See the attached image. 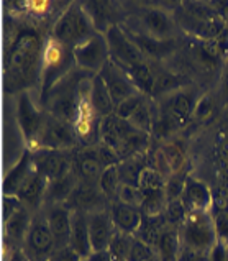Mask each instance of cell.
<instances>
[{
  "mask_svg": "<svg viewBox=\"0 0 228 261\" xmlns=\"http://www.w3.org/2000/svg\"><path fill=\"white\" fill-rule=\"evenodd\" d=\"M209 261H228V243L218 240L209 251Z\"/></svg>",
  "mask_w": 228,
  "mask_h": 261,
  "instance_id": "46",
  "label": "cell"
},
{
  "mask_svg": "<svg viewBox=\"0 0 228 261\" xmlns=\"http://www.w3.org/2000/svg\"><path fill=\"white\" fill-rule=\"evenodd\" d=\"M133 128L135 126L128 120H123V118L117 117L115 114L104 117L100 118L99 123V143L110 148V150H113L119 154L125 140L128 138Z\"/></svg>",
  "mask_w": 228,
  "mask_h": 261,
  "instance_id": "16",
  "label": "cell"
},
{
  "mask_svg": "<svg viewBox=\"0 0 228 261\" xmlns=\"http://www.w3.org/2000/svg\"><path fill=\"white\" fill-rule=\"evenodd\" d=\"M127 74L130 76L131 83L135 84L136 91L143 95H153L154 91V81H156V74H154L153 66L145 61V63H139L133 68L127 69Z\"/></svg>",
  "mask_w": 228,
  "mask_h": 261,
  "instance_id": "32",
  "label": "cell"
},
{
  "mask_svg": "<svg viewBox=\"0 0 228 261\" xmlns=\"http://www.w3.org/2000/svg\"><path fill=\"white\" fill-rule=\"evenodd\" d=\"M159 261H178L181 255V235L179 228L167 227L156 245Z\"/></svg>",
  "mask_w": 228,
  "mask_h": 261,
  "instance_id": "31",
  "label": "cell"
},
{
  "mask_svg": "<svg viewBox=\"0 0 228 261\" xmlns=\"http://www.w3.org/2000/svg\"><path fill=\"white\" fill-rule=\"evenodd\" d=\"M161 151L166 156V161L169 168H171V173H181V169L184 166V160H186L184 148L178 143H167L166 146H163Z\"/></svg>",
  "mask_w": 228,
  "mask_h": 261,
  "instance_id": "41",
  "label": "cell"
},
{
  "mask_svg": "<svg viewBox=\"0 0 228 261\" xmlns=\"http://www.w3.org/2000/svg\"><path fill=\"white\" fill-rule=\"evenodd\" d=\"M146 100H148V97L138 92V94H135V95L128 97V99H125L123 102H120L119 106L115 107V112H113V114H115L117 117L123 118V120H130V118L135 115V112H136L139 107H141Z\"/></svg>",
  "mask_w": 228,
  "mask_h": 261,
  "instance_id": "39",
  "label": "cell"
},
{
  "mask_svg": "<svg viewBox=\"0 0 228 261\" xmlns=\"http://www.w3.org/2000/svg\"><path fill=\"white\" fill-rule=\"evenodd\" d=\"M117 200L125 205L130 207H136L141 211V204H143V191L133 184H122L119 194H117Z\"/></svg>",
  "mask_w": 228,
  "mask_h": 261,
  "instance_id": "40",
  "label": "cell"
},
{
  "mask_svg": "<svg viewBox=\"0 0 228 261\" xmlns=\"http://www.w3.org/2000/svg\"><path fill=\"white\" fill-rule=\"evenodd\" d=\"M48 261H49V259H48Z\"/></svg>",
  "mask_w": 228,
  "mask_h": 261,
  "instance_id": "53",
  "label": "cell"
},
{
  "mask_svg": "<svg viewBox=\"0 0 228 261\" xmlns=\"http://www.w3.org/2000/svg\"><path fill=\"white\" fill-rule=\"evenodd\" d=\"M89 219V237H91V247L92 251H104L108 250L113 237L117 233V228L113 225V220L110 217L108 211H99L87 214Z\"/></svg>",
  "mask_w": 228,
  "mask_h": 261,
  "instance_id": "17",
  "label": "cell"
},
{
  "mask_svg": "<svg viewBox=\"0 0 228 261\" xmlns=\"http://www.w3.org/2000/svg\"><path fill=\"white\" fill-rule=\"evenodd\" d=\"M54 250V237L51 233L46 215L36 214L23 242V251L26 258L30 261H48Z\"/></svg>",
  "mask_w": 228,
  "mask_h": 261,
  "instance_id": "5",
  "label": "cell"
},
{
  "mask_svg": "<svg viewBox=\"0 0 228 261\" xmlns=\"http://www.w3.org/2000/svg\"><path fill=\"white\" fill-rule=\"evenodd\" d=\"M181 200L186 205L187 214L209 212V207L212 204V194L204 182L197 181L194 177H187Z\"/></svg>",
  "mask_w": 228,
  "mask_h": 261,
  "instance_id": "21",
  "label": "cell"
},
{
  "mask_svg": "<svg viewBox=\"0 0 228 261\" xmlns=\"http://www.w3.org/2000/svg\"><path fill=\"white\" fill-rule=\"evenodd\" d=\"M77 141L79 140L74 132V126L48 114L45 117V123H43L40 137L36 140L35 150H41L43 148V150L68 151L77 145Z\"/></svg>",
  "mask_w": 228,
  "mask_h": 261,
  "instance_id": "7",
  "label": "cell"
},
{
  "mask_svg": "<svg viewBox=\"0 0 228 261\" xmlns=\"http://www.w3.org/2000/svg\"><path fill=\"white\" fill-rule=\"evenodd\" d=\"M130 40L133 41L138 49L145 55V58L161 59L166 58L176 51V40H158L154 36L143 33V32H133V30H125Z\"/></svg>",
  "mask_w": 228,
  "mask_h": 261,
  "instance_id": "20",
  "label": "cell"
},
{
  "mask_svg": "<svg viewBox=\"0 0 228 261\" xmlns=\"http://www.w3.org/2000/svg\"><path fill=\"white\" fill-rule=\"evenodd\" d=\"M33 217L30 211L20 202L17 196H5L4 197V223L7 235L13 242H25L28 230H30Z\"/></svg>",
  "mask_w": 228,
  "mask_h": 261,
  "instance_id": "11",
  "label": "cell"
},
{
  "mask_svg": "<svg viewBox=\"0 0 228 261\" xmlns=\"http://www.w3.org/2000/svg\"><path fill=\"white\" fill-rule=\"evenodd\" d=\"M7 261H30V259L26 258V255H25V251H23V250L13 248L12 253H10V258L7 259Z\"/></svg>",
  "mask_w": 228,
  "mask_h": 261,
  "instance_id": "50",
  "label": "cell"
},
{
  "mask_svg": "<svg viewBox=\"0 0 228 261\" xmlns=\"http://www.w3.org/2000/svg\"><path fill=\"white\" fill-rule=\"evenodd\" d=\"M110 217L113 220V225L115 228L119 230L122 233H127L135 237L139 225L143 222V212L139 211L136 207H130V205H125L119 200H113L110 204Z\"/></svg>",
  "mask_w": 228,
  "mask_h": 261,
  "instance_id": "22",
  "label": "cell"
},
{
  "mask_svg": "<svg viewBox=\"0 0 228 261\" xmlns=\"http://www.w3.org/2000/svg\"><path fill=\"white\" fill-rule=\"evenodd\" d=\"M86 13L89 15L95 32L105 35L108 28L117 23V5L112 2H84L82 4Z\"/></svg>",
  "mask_w": 228,
  "mask_h": 261,
  "instance_id": "25",
  "label": "cell"
},
{
  "mask_svg": "<svg viewBox=\"0 0 228 261\" xmlns=\"http://www.w3.org/2000/svg\"><path fill=\"white\" fill-rule=\"evenodd\" d=\"M91 103L99 118L108 117L115 112V103L112 95H110L108 89L105 87L104 81H102L99 74L92 76L91 81Z\"/></svg>",
  "mask_w": 228,
  "mask_h": 261,
  "instance_id": "28",
  "label": "cell"
},
{
  "mask_svg": "<svg viewBox=\"0 0 228 261\" xmlns=\"http://www.w3.org/2000/svg\"><path fill=\"white\" fill-rule=\"evenodd\" d=\"M33 168L48 181H56L72 171V154L60 150H35L32 151Z\"/></svg>",
  "mask_w": 228,
  "mask_h": 261,
  "instance_id": "10",
  "label": "cell"
},
{
  "mask_svg": "<svg viewBox=\"0 0 228 261\" xmlns=\"http://www.w3.org/2000/svg\"><path fill=\"white\" fill-rule=\"evenodd\" d=\"M131 242H133V237L122 233L117 230L113 240L108 247V253H110V256H112V259L113 261H128Z\"/></svg>",
  "mask_w": 228,
  "mask_h": 261,
  "instance_id": "36",
  "label": "cell"
},
{
  "mask_svg": "<svg viewBox=\"0 0 228 261\" xmlns=\"http://www.w3.org/2000/svg\"><path fill=\"white\" fill-rule=\"evenodd\" d=\"M72 53H74L79 69L89 72L92 76L99 74L102 68L110 61L107 38L102 33H94L89 38L80 41L77 46L72 48Z\"/></svg>",
  "mask_w": 228,
  "mask_h": 261,
  "instance_id": "6",
  "label": "cell"
},
{
  "mask_svg": "<svg viewBox=\"0 0 228 261\" xmlns=\"http://www.w3.org/2000/svg\"><path fill=\"white\" fill-rule=\"evenodd\" d=\"M45 41L35 28L20 30L13 40L7 64V89L9 92L26 91L41 76Z\"/></svg>",
  "mask_w": 228,
  "mask_h": 261,
  "instance_id": "1",
  "label": "cell"
},
{
  "mask_svg": "<svg viewBox=\"0 0 228 261\" xmlns=\"http://www.w3.org/2000/svg\"><path fill=\"white\" fill-rule=\"evenodd\" d=\"M139 20L143 21V27L146 30V33L154 36L158 40H174V21L171 17L159 9H145L139 13Z\"/></svg>",
  "mask_w": 228,
  "mask_h": 261,
  "instance_id": "23",
  "label": "cell"
},
{
  "mask_svg": "<svg viewBox=\"0 0 228 261\" xmlns=\"http://www.w3.org/2000/svg\"><path fill=\"white\" fill-rule=\"evenodd\" d=\"M120 186H122V177H120L119 165L107 168L99 179V188L108 200L113 199L117 200V194H119Z\"/></svg>",
  "mask_w": 228,
  "mask_h": 261,
  "instance_id": "34",
  "label": "cell"
},
{
  "mask_svg": "<svg viewBox=\"0 0 228 261\" xmlns=\"http://www.w3.org/2000/svg\"><path fill=\"white\" fill-rule=\"evenodd\" d=\"M128 261H154V250L150 247L148 243H145L141 240L133 237V242H131V248H130V255Z\"/></svg>",
  "mask_w": 228,
  "mask_h": 261,
  "instance_id": "42",
  "label": "cell"
},
{
  "mask_svg": "<svg viewBox=\"0 0 228 261\" xmlns=\"http://www.w3.org/2000/svg\"><path fill=\"white\" fill-rule=\"evenodd\" d=\"M49 261H84V259H82V256H80L77 251H74L68 245V247L56 248L53 251V255H51Z\"/></svg>",
  "mask_w": 228,
  "mask_h": 261,
  "instance_id": "45",
  "label": "cell"
},
{
  "mask_svg": "<svg viewBox=\"0 0 228 261\" xmlns=\"http://www.w3.org/2000/svg\"><path fill=\"white\" fill-rule=\"evenodd\" d=\"M215 228H217V237L218 240L228 243V214L222 212L215 217Z\"/></svg>",
  "mask_w": 228,
  "mask_h": 261,
  "instance_id": "47",
  "label": "cell"
},
{
  "mask_svg": "<svg viewBox=\"0 0 228 261\" xmlns=\"http://www.w3.org/2000/svg\"><path fill=\"white\" fill-rule=\"evenodd\" d=\"M35 171L32 161V151H25L20 156V160L13 165L4 181V194L5 196H17L18 189L23 186L30 174Z\"/></svg>",
  "mask_w": 228,
  "mask_h": 261,
  "instance_id": "26",
  "label": "cell"
},
{
  "mask_svg": "<svg viewBox=\"0 0 228 261\" xmlns=\"http://www.w3.org/2000/svg\"><path fill=\"white\" fill-rule=\"evenodd\" d=\"M69 247L77 251L82 259L92 255L91 237H89V219L86 212L72 211V225H71V240Z\"/></svg>",
  "mask_w": 228,
  "mask_h": 261,
  "instance_id": "24",
  "label": "cell"
},
{
  "mask_svg": "<svg viewBox=\"0 0 228 261\" xmlns=\"http://www.w3.org/2000/svg\"><path fill=\"white\" fill-rule=\"evenodd\" d=\"M212 112H213V100H212V97L210 95H202L201 99L197 100V103H195L192 118H197V120H205V118L212 115Z\"/></svg>",
  "mask_w": 228,
  "mask_h": 261,
  "instance_id": "44",
  "label": "cell"
},
{
  "mask_svg": "<svg viewBox=\"0 0 228 261\" xmlns=\"http://www.w3.org/2000/svg\"><path fill=\"white\" fill-rule=\"evenodd\" d=\"M48 184H49L48 179L35 169L30 174V177L23 182V186L18 189L17 197L28 211H38L41 204L45 202Z\"/></svg>",
  "mask_w": 228,
  "mask_h": 261,
  "instance_id": "19",
  "label": "cell"
},
{
  "mask_svg": "<svg viewBox=\"0 0 228 261\" xmlns=\"http://www.w3.org/2000/svg\"><path fill=\"white\" fill-rule=\"evenodd\" d=\"M107 197L104 192L100 191L99 184L95 182H79L77 188L72 192V196L64 205L69 211H79L86 214L99 212V211H107Z\"/></svg>",
  "mask_w": 228,
  "mask_h": 261,
  "instance_id": "15",
  "label": "cell"
},
{
  "mask_svg": "<svg viewBox=\"0 0 228 261\" xmlns=\"http://www.w3.org/2000/svg\"><path fill=\"white\" fill-rule=\"evenodd\" d=\"M167 205V197L164 189L159 191H143V215H161L164 214Z\"/></svg>",
  "mask_w": 228,
  "mask_h": 261,
  "instance_id": "33",
  "label": "cell"
},
{
  "mask_svg": "<svg viewBox=\"0 0 228 261\" xmlns=\"http://www.w3.org/2000/svg\"><path fill=\"white\" fill-rule=\"evenodd\" d=\"M105 38L110 51V59L115 64H119L122 69L127 71L130 68H133V66L146 61L145 55L130 40V36L127 35L122 25H113L112 28H108Z\"/></svg>",
  "mask_w": 228,
  "mask_h": 261,
  "instance_id": "8",
  "label": "cell"
},
{
  "mask_svg": "<svg viewBox=\"0 0 228 261\" xmlns=\"http://www.w3.org/2000/svg\"><path fill=\"white\" fill-rule=\"evenodd\" d=\"M46 219L49 223L51 233L54 237L56 248L68 247L71 240V225H72V211H69L64 204L61 205H48Z\"/></svg>",
  "mask_w": 228,
  "mask_h": 261,
  "instance_id": "18",
  "label": "cell"
},
{
  "mask_svg": "<svg viewBox=\"0 0 228 261\" xmlns=\"http://www.w3.org/2000/svg\"><path fill=\"white\" fill-rule=\"evenodd\" d=\"M76 63L72 49L64 46L54 38H49L45 43V51H43V63H41V103L46 106L51 89H53L60 81L71 72L72 64Z\"/></svg>",
  "mask_w": 228,
  "mask_h": 261,
  "instance_id": "2",
  "label": "cell"
},
{
  "mask_svg": "<svg viewBox=\"0 0 228 261\" xmlns=\"http://www.w3.org/2000/svg\"><path fill=\"white\" fill-rule=\"evenodd\" d=\"M154 118H156V110L153 112L150 100H146L143 106L135 112V115L131 117L128 122L133 125L135 128H138L139 132H145V133H148V135H151Z\"/></svg>",
  "mask_w": 228,
  "mask_h": 261,
  "instance_id": "35",
  "label": "cell"
},
{
  "mask_svg": "<svg viewBox=\"0 0 228 261\" xmlns=\"http://www.w3.org/2000/svg\"><path fill=\"white\" fill-rule=\"evenodd\" d=\"M167 227L169 225L166 222L164 214H161V215H143V222H141V225H139L135 238H138V240H141L145 243H148L150 247H153V248H156L161 235H163V232Z\"/></svg>",
  "mask_w": 228,
  "mask_h": 261,
  "instance_id": "29",
  "label": "cell"
},
{
  "mask_svg": "<svg viewBox=\"0 0 228 261\" xmlns=\"http://www.w3.org/2000/svg\"><path fill=\"white\" fill-rule=\"evenodd\" d=\"M105 169L107 168L100 160L99 145L84 146L72 153V173L76 174L79 182L99 184V179Z\"/></svg>",
  "mask_w": 228,
  "mask_h": 261,
  "instance_id": "13",
  "label": "cell"
},
{
  "mask_svg": "<svg viewBox=\"0 0 228 261\" xmlns=\"http://www.w3.org/2000/svg\"><path fill=\"white\" fill-rule=\"evenodd\" d=\"M94 33L97 32L82 4H71L53 27V38L71 49Z\"/></svg>",
  "mask_w": 228,
  "mask_h": 261,
  "instance_id": "3",
  "label": "cell"
},
{
  "mask_svg": "<svg viewBox=\"0 0 228 261\" xmlns=\"http://www.w3.org/2000/svg\"><path fill=\"white\" fill-rule=\"evenodd\" d=\"M154 74H156V81H154L153 95L159 97V99H163V97L173 92H178L181 89H186L189 86V81L186 77L173 71L161 69V71H154Z\"/></svg>",
  "mask_w": 228,
  "mask_h": 261,
  "instance_id": "30",
  "label": "cell"
},
{
  "mask_svg": "<svg viewBox=\"0 0 228 261\" xmlns=\"http://www.w3.org/2000/svg\"><path fill=\"white\" fill-rule=\"evenodd\" d=\"M17 7H21L25 9L28 13L36 15V17H41V15H48L53 9V4L51 2H45V0H33V2H18L15 4Z\"/></svg>",
  "mask_w": 228,
  "mask_h": 261,
  "instance_id": "43",
  "label": "cell"
},
{
  "mask_svg": "<svg viewBox=\"0 0 228 261\" xmlns=\"http://www.w3.org/2000/svg\"><path fill=\"white\" fill-rule=\"evenodd\" d=\"M182 248L209 253L218 242L215 222L209 212L187 214V219L179 228Z\"/></svg>",
  "mask_w": 228,
  "mask_h": 261,
  "instance_id": "4",
  "label": "cell"
},
{
  "mask_svg": "<svg viewBox=\"0 0 228 261\" xmlns=\"http://www.w3.org/2000/svg\"><path fill=\"white\" fill-rule=\"evenodd\" d=\"M222 92H223V95L228 99V63H226V66H225L223 77H222Z\"/></svg>",
  "mask_w": 228,
  "mask_h": 261,
  "instance_id": "51",
  "label": "cell"
},
{
  "mask_svg": "<svg viewBox=\"0 0 228 261\" xmlns=\"http://www.w3.org/2000/svg\"><path fill=\"white\" fill-rule=\"evenodd\" d=\"M17 118L18 125L23 133V138L28 143V146L32 148V151L36 146V140L40 137V132L45 123V117L41 112L35 107V103L32 100V97L28 95V92H21L18 97V107H17Z\"/></svg>",
  "mask_w": 228,
  "mask_h": 261,
  "instance_id": "12",
  "label": "cell"
},
{
  "mask_svg": "<svg viewBox=\"0 0 228 261\" xmlns=\"http://www.w3.org/2000/svg\"><path fill=\"white\" fill-rule=\"evenodd\" d=\"M86 261H113V259L110 256L108 250H104V251H92V255Z\"/></svg>",
  "mask_w": 228,
  "mask_h": 261,
  "instance_id": "49",
  "label": "cell"
},
{
  "mask_svg": "<svg viewBox=\"0 0 228 261\" xmlns=\"http://www.w3.org/2000/svg\"><path fill=\"white\" fill-rule=\"evenodd\" d=\"M84 261H86V259H84Z\"/></svg>",
  "mask_w": 228,
  "mask_h": 261,
  "instance_id": "52",
  "label": "cell"
},
{
  "mask_svg": "<svg viewBox=\"0 0 228 261\" xmlns=\"http://www.w3.org/2000/svg\"><path fill=\"white\" fill-rule=\"evenodd\" d=\"M178 261H209V253H201V251H192V250L182 248Z\"/></svg>",
  "mask_w": 228,
  "mask_h": 261,
  "instance_id": "48",
  "label": "cell"
},
{
  "mask_svg": "<svg viewBox=\"0 0 228 261\" xmlns=\"http://www.w3.org/2000/svg\"><path fill=\"white\" fill-rule=\"evenodd\" d=\"M166 176L150 166H145L138 177V188L141 191H159L166 188Z\"/></svg>",
  "mask_w": 228,
  "mask_h": 261,
  "instance_id": "37",
  "label": "cell"
},
{
  "mask_svg": "<svg viewBox=\"0 0 228 261\" xmlns=\"http://www.w3.org/2000/svg\"><path fill=\"white\" fill-rule=\"evenodd\" d=\"M164 217L169 227H176L181 228L184 220L187 219V208L184 205L181 199H174V200H167L166 211H164Z\"/></svg>",
  "mask_w": 228,
  "mask_h": 261,
  "instance_id": "38",
  "label": "cell"
},
{
  "mask_svg": "<svg viewBox=\"0 0 228 261\" xmlns=\"http://www.w3.org/2000/svg\"><path fill=\"white\" fill-rule=\"evenodd\" d=\"M79 179L76 174L71 173L66 174L61 179H56V181H49L48 184V191H46V197H45V204L48 205H61L66 204L72 196V192L77 188Z\"/></svg>",
  "mask_w": 228,
  "mask_h": 261,
  "instance_id": "27",
  "label": "cell"
},
{
  "mask_svg": "<svg viewBox=\"0 0 228 261\" xmlns=\"http://www.w3.org/2000/svg\"><path fill=\"white\" fill-rule=\"evenodd\" d=\"M197 100L198 99L195 95V91L186 87V89H181L178 92H173L163 97L156 109L159 114L171 118V120L181 128V126H184L192 118Z\"/></svg>",
  "mask_w": 228,
  "mask_h": 261,
  "instance_id": "9",
  "label": "cell"
},
{
  "mask_svg": "<svg viewBox=\"0 0 228 261\" xmlns=\"http://www.w3.org/2000/svg\"><path fill=\"white\" fill-rule=\"evenodd\" d=\"M99 76L102 77V81H104V84L108 89L110 95H112L115 107L119 106L120 102H123L125 99L138 94L136 87L133 83H131L127 71L122 69L119 64H115L112 59L102 68Z\"/></svg>",
  "mask_w": 228,
  "mask_h": 261,
  "instance_id": "14",
  "label": "cell"
}]
</instances>
